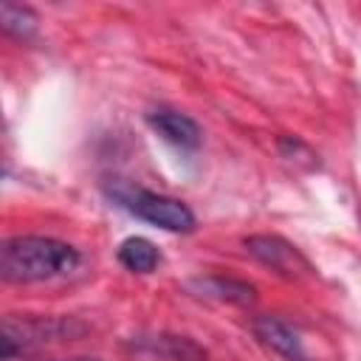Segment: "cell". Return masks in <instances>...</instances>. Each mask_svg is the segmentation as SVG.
Wrapping results in <instances>:
<instances>
[{"mask_svg":"<svg viewBox=\"0 0 361 361\" xmlns=\"http://www.w3.org/2000/svg\"><path fill=\"white\" fill-rule=\"evenodd\" d=\"M79 265V251L71 243L39 234L8 237L0 248V276L11 285L45 282L71 274Z\"/></svg>","mask_w":361,"mask_h":361,"instance_id":"cell-1","label":"cell"},{"mask_svg":"<svg viewBox=\"0 0 361 361\" xmlns=\"http://www.w3.org/2000/svg\"><path fill=\"white\" fill-rule=\"evenodd\" d=\"M110 197L127 209L130 214H135L138 220L164 228V231H175V234H186L195 228V214L192 209L169 195L152 192V189H141V186H130V183H113L110 186Z\"/></svg>","mask_w":361,"mask_h":361,"instance_id":"cell-2","label":"cell"},{"mask_svg":"<svg viewBox=\"0 0 361 361\" xmlns=\"http://www.w3.org/2000/svg\"><path fill=\"white\" fill-rule=\"evenodd\" d=\"M87 333V324L73 316H6L3 319V361L42 344L73 341Z\"/></svg>","mask_w":361,"mask_h":361,"instance_id":"cell-3","label":"cell"},{"mask_svg":"<svg viewBox=\"0 0 361 361\" xmlns=\"http://www.w3.org/2000/svg\"><path fill=\"white\" fill-rule=\"evenodd\" d=\"M243 245L257 262H262L265 268L276 271L285 279H302L313 274L307 257L279 234H251L243 240Z\"/></svg>","mask_w":361,"mask_h":361,"instance_id":"cell-4","label":"cell"},{"mask_svg":"<svg viewBox=\"0 0 361 361\" xmlns=\"http://www.w3.org/2000/svg\"><path fill=\"white\" fill-rule=\"evenodd\" d=\"M127 350L147 361H206L209 358L203 344L178 333H138L127 338Z\"/></svg>","mask_w":361,"mask_h":361,"instance_id":"cell-5","label":"cell"},{"mask_svg":"<svg viewBox=\"0 0 361 361\" xmlns=\"http://www.w3.org/2000/svg\"><path fill=\"white\" fill-rule=\"evenodd\" d=\"M186 290L200 299H214V302H228V305H243V307L257 302V288L251 282L237 279V276H220V274L195 276L186 282Z\"/></svg>","mask_w":361,"mask_h":361,"instance_id":"cell-6","label":"cell"},{"mask_svg":"<svg viewBox=\"0 0 361 361\" xmlns=\"http://www.w3.org/2000/svg\"><path fill=\"white\" fill-rule=\"evenodd\" d=\"M254 336L268 347L274 350L276 355H282L285 361H307V353H305V341L302 336L279 316H257L254 319Z\"/></svg>","mask_w":361,"mask_h":361,"instance_id":"cell-7","label":"cell"},{"mask_svg":"<svg viewBox=\"0 0 361 361\" xmlns=\"http://www.w3.org/2000/svg\"><path fill=\"white\" fill-rule=\"evenodd\" d=\"M147 121H149V127H152L164 141H169V144H175V147H180V149H195V147H200V141H203L200 124H197L192 116L180 113V110L158 107V110H152V113L147 116Z\"/></svg>","mask_w":361,"mask_h":361,"instance_id":"cell-8","label":"cell"},{"mask_svg":"<svg viewBox=\"0 0 361 361\" xmlns=\"http://www.w3.org/2000/svg\"><path fill=\"white\" fill-rule=\"evenodd\" d=\"M116 259L127 271H133V274H152L158 268V262H161V254H158L152 240H147V237H127V240H121V245L116 251Z\"/></svg>","mask_w":361,"mask_h":361,"instance_id":"cell-9","label":"cell"},{"mask_svg":"<svg viewBox=\"0 0 361 361\" xmlns=\"http://www.w3.org/2000/svg\"><path fill=\"white\" fill-rule=\"evenodd\" d=\"M0 25H3V31H6L8 37L31 39V37L37 34V14H34L28 6L3 0V3H0Z\"/></svg>","mask_w":361,"mask_h":361,"instance_id":"cell-10","label":"cell"},{"mask_svg":"<svg viewBox=\"0 0 361 361\" xmlns=\"http://www.w3.org/2000/svg\"><path fill=\"white\" fill-rule=\"evenodd\" d=\"M62 361H99V358H85V355H79V358H62Z\"/></svg>","mask_w":361,"mask_h":361,"instance_id":"cell-11","label":"cell"}]
</instances>
